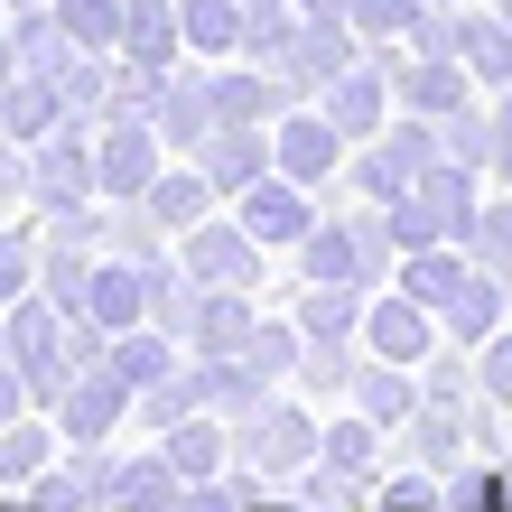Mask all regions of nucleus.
Returning a JSON list of instances; mask_svg holds the SVG:
<instances>
[{
    "mask_svg": "<svg viewBox=\"0 0 512 512\" xmlns=\"http://www.w3.org/2000/svg\"><path fill=\"white\" fill-rule=\"evenodd\" d=\"M317 429H326V410L308 401V391H261V401L243 410V419H233V457H243L252 475H261V485H298V466H317Z\"/></svg>",
    "mask_w": 512,
    "mask_h": 512,
    "instance_id": "obj_1",
    "label": "nucleus"
},
{
    "mask_svg": "<svg viewBox=\"0 0 512 512\" xmlns=\"http://www.w3.org/2000/svg\"><path fill=\"white\" fill-rule=\"evenodd\" d=\"M438 159H447V140H438V122H429V112H391V122H382L364 149H354V168H345V177H354V196L391 205V196H410Z\"/></svg>",
    "mask_w": 512,
    "mask_h": 512,
    "instance_id": "obj_2",
    "label": "nucleus"
},
{
    "mask_svg": "<svg viewBox=\"0 0 512 512\" xmlns=\"http://www.w3.org/2000/svg\"><path fill=\"white\" fill-rule=\"evenodd\" d=\"M84 196H103L94 187V122L66 112L47 140H28V205L56 215V205H84Z\"/></svg>",
    "mask_w": 512,
    "mask_h": 512,
    "instance_id": "obj_3",
    "label": "nucleus"
},
{
    "mask_svg": "<svg viewBox=\"0 0 512 512\" xmlns=\"http://www.w3.org/2000/svg\"><path fill=\"white\" fill-rule=\"evenodd\" d=\"M56 429H66V447H112V438H122L131 429V410H140V391L122 382V373H112V354H103V364H84L66 391H56Z\"/></svg>",
    "mask_w": 512,
    "mask_h": 512,
    "instance_id": "obj_4",
    "label": "nucleus"
},
{
    "mask_svg": "<svg viewBox=\"0 0 512 512\" xmlns=\"http://www.w3.org/2000/svg\"><path fill=\"white\" fill-rule=\"evenodd\" d=\"M159 168H168V140L159 122H131V112H112V122H94V187L112 205H131L159 187Z\"/></svg>",
    "mask_w": 512,
    "mask_h": 512,
    "instance_id": "obj_5",
    "label": "nucleus"
},
{
    "mask_svg": "<svg viewBox=\"0 0 512 512\" xmlns=\"http://www.w3.org/2000/svg\"><path fill=\"white\" fill-rule=\"evenodd\" d=\"M159 140H168V159H196L205 140H215V122H224V103H215V56H177L168 66V84H159Z\"/></svg>",
    "mask_w": 512,
    "mask_h": 512,
    "instance_id": "obj_6",
    "label": "nucleus"
},
{
    "mask_svg": "<svg viewBox=\"0 0 512 512\" xmlns=\"http://www.w3.org/2000/svg\"><path fill=\"white\" fill-rule=\"evenodd\" d=\"M438 345H447V317L419 308L410 289H373L364 298V354H382V364H429Z\"/></svg>",
    "mask_w": 512,
    "mask_h": 512,
    "instance_id": "obj_7",
    "label": "nucleus"
},
{
    "mask_svg": "<svg viewBox=\"0 0 512 512\" xmlns=\"http://www.w3.org/2000/svg\"><path fill=\"white\" fill-rule=\"evenodd\" d=\"M233 215H243L270 252H298V243H308V224L326 215V205H317V187H298V177L270 168V177H252V187L233 196Z\"/></svg>",
    "mask_w": 512,
    "mask_h": 512,
    "instance_id": "obj_8",
    "label": "nucleus"
},
{
    "mask_svg": "<svg viewBox=\"0 0 512 512\" xmlns=\"http://www.w3.org/2000/svg\"><path fill=\"white\" fill-rule=\"evenodd\" d=\"M354 168V140L326 122L317 103L280 112V177H298V187H336V177Z\"/></svg>",
    "mask_w": 512,
    "mask_h": 512,
    "instance_id": "obj_9",
    "label": "nucleus"
},
{
    "mask_svg": "<svg viewBox=\"0 0 512 512\" xmlns=\"http://www.w3.org/2000/svg\"><path fill=\"white\" fill-rule=\"evenodd\" d=\"M364 56H373V47H364V28H354V19H298V38H289V66H280V75L317 103L326 84H336L345 66H364Z\"/></svg>",
    "mask_w": 512,
    "mask_h": 512,
    "instance_id": "obj_10",
    "label": "nucleus"
},
{
    "mask_svg": "<svg viewBox=\"0 0 512 512\" xmlns=\"http://www.w3.org/2000/svg\"><path fill=\"white\" fill-rule=\"evenodd\" d=\"M196 168L224 187V205L252 187V177H270L280 168V122H215V140L196 149Z\"/></svg>",
    "mask_w": 512,
    "mask_h": 512,
    "instance_id": "obj_11",
    "label": "nucleus"
},
{
    "mask_svg": "<svg viewBox=\"0 0 512 512\" xmlns=\"http://www.w3.org/2000/svg\"><path fill=\"white\" fill-rule=\"evenodd\" d=\"M317 112H326V122H336L354 149H364V140L391 122V112H401V94H391V75L373 66V56H364V66H345V75H336V84L317 94Z\"/></svg>",
    "mask_w": 512,
    "mask_h": 512,
    "instance_id": "obj_12",
    "label": "nucleus"
},
{
    "mask_svg": "<svg viewBox=\"0 0 512 512\" xmlns=\"http://www.w3.org/2000/svg\"><path fill=\"white\" fill-rule=\"evenodd\" d=\"M364 298L373 289H354V280H298L289 289V317H298V336H308V345H336V336L364 345Z\"/></svg>",
    "mask_w": 512,
    "mask_h": 512,
    "instance_id": "obj_13",
    "label": "nucleus"
},
{
    "mask_svg": "<svg viewBox=\"0 0 512 512\" xmlns=\"http://www.w3.org/2000/svg\"><path fill=\"white\" fill-rule=\"evenodd\" d=\"M56 457H66V429H56V410H19L10 429H0V494H28Z\"/></svg>",
    "mask_w": 512,
    "mask_h": 512,
    "instance_id": "obj_14",
    "label": "nucleus"
},
{
    "mask_svg": "<svg viewBox=\"0 0 512 512\" xmlns=\"http://www.w3.org/2000/svg\"><path fill=\"white\" fill-rule=\"evenodd\" d=\"M140 205H149V215H159L168 233H196L205 215H224V187H215V177H205L196 159H168V168H159V187H149Z\"/></svg>",
    "mask_w": 512,
    "mask_h": 512,
    "instance_id": "obj_15",
    "label": "nucleus"
},
{
    "mask_svg": "<svg viewBox=\"0 0 512 512\" xmlns=\"http://www.w3.org/2000/svg\"><path fill=\"white\" fill-rule=\"evenodd\" d=\"M159 447H168V466L187 475V485H205V475H233V419H224V410L177 419V429H168Z\"/></svg>",
    "mask_w": 512,
    "mask_h": 512,
    "instance_id": "obj_16",
    "label": "nucleus"
},
{
    "mask_svg": "<svg viewBox=\"0 0 512 512\" xmlns=\"http://www.w3.org/2000/svg\"><path fill=\"white\" fill-rule=\"evenodd\" d=\"M177 494H187V475L168 466L159 438H149V447H122V466H112V503H122V512H168Z\"/></svg>",
    "mask_w": 512,
    "mask_h": 512,
    "instance_id": "obj_17",
    "label": "nucleus"
},
{
    "mask_svg": "<svg viewBox=\"0 0 512 512\" xmlns=\"http://www.w3.org/2000/svg\"><path fill=\"white\" fill-rule=\"evenodd\" d=\"M466 280H475V252H466V243H429V252H401V280H391V289H410L419 308L447 317Z\"/></svg>",
    "mask_w": 512,
    "mask_h": 512,
    "instance_id": "obj_18",
    "label": "nucleus"
},
{
    "mask_svg": "<svg viewBox=\"0 0 512 512\" xmlns=\"http://www.w3.org/2000/svg\"><path fill=\"white\" fill-rule=\"evenodd\" d=\"M419 401H429V391H419V364H382V354H364V373H354V410H364V419H382V429L401 438Z\"/></svg>",
    "mask_w": 512,
    "mask_h": 512,
    "instance_id": "obj_19",
    "label": "nucleus"
},
{
    "mask_svg": "<svg viewBox=\"0 0 512 512\" xmlns=\"http://www.w3.org/2000/svg\"><path fill=\"white\" fill-rule=\"evenodd\" d=\"M289 261H298V280H354V289H364V243H354V215H345V205H336V215H317L308 243H298Z\"/></svg>",
    "mask_w": 512,
    "mask_h": 512,
    "instance_id": "obj_20",
    "label": "nucleus"
},
{
    "mask_svg": "<svg viewBox=\"0 0 512 512\" xmlns=\"http://www.w3.org/2000/svg\"><path fill=\"white\" fill-rule=\"evenodd\" d=\"M466 75L485 84V94H512V19L494 10V0H466Z\"/></svg>",
    "mask_w": 512,
    "mask_h": 512,
    "instance_id": "obj_21",
    "label": "nucleus"
},
{
    "mask_svg": "<svg viewBox=\"0 0 512 512\" xmlns=\"http://www.w3.org/2000/svg\"><path fill=\"white\" fill-rule=\"evenodd\" d=\"M196 317H205V280H196L177 252L149 261V326H168L177 345H196Z\"/></svg>",
    "mask_w": 512,
    "mask_h": 512,
    "instance_id": "obj_22",
    "label": "nucleus"
},
{
    "mask_svg": "<svg viewBox=\"0 0 512 512\" xmlns=\"http://www.w3.org/2000/svg\"><path fill=\"white\" fill-rule=\"evenodd\" d=\"M122 56L131 66H177V56H187V28H177V0H131L122 10Z\"/></svg>",
    "mask_w": 512,
    "mask_h": 512,
    "instance_id": "obj_23",
    "label": "nucleus"
},
{
    "mask_svg": "<svg viewBox=\"0 0 512 512\" xmlns=\"http://www.w3.org/2000/svg\"><path fill=\"white\" fill-rule=\"evenodd\" d=\"M354 373H364V345H354V336H336V345H308V354H298L289 391H308L317 410H345V401H354Z\"/></svg>",
    "mask_w": 512,
    "mask_h": 512,
    "instance_id": "obj_24",
    "label": "nucleus"
},
{
    "mask_svg": "<svg viewBox=\"0 0 512 512\" xmlns=\"http://www.w3.org/2000/svg\"><path fill=\"white\" fill-rule=\"evenodd\" d=\"M177 28H187V56H243V28H252V10L243 0H177Z\"/></svg>",
    "mask_w": 512,
    "mask_h": 512,
    "instance_id": "obj_25",
    "label": "nucleus"
},
{
    "mask_svg": "<svg viewBox=\"0 0 512 512\" xmlns=\"http://www.w3.org/2000/svg\"><path fill=\"white\" fill-rule=\"evenodd\" d=\"M10 56L28 75H66L75 66V38H66V19H56V0L47 10H10Z\"/></svg>",
    "mask_w": 512,
    "mask_h": 512,
    "instance_id": "obj_26",
    "label": "nucleus"
},
{
    "mask_svg": "<svg viewBox=\"0 0 512 512\" xmlns=\"http://www.w3.org/2000/svg\"><path fill=\"white\" fill-rule=\"evenodd\" d=\"M261 326V298L252 289H205V317H196V345L187 354H243Z\"/></svg>",
    "mask_w": 512,
    "mask_h": 512,
    "instance_id": "obj_27",
    "label": "nucleus"
},
{
    "mask_svg": "<svg viewBox=\"0 0 512 512\" xmlns=\"http://www.w3.org/2000/svg\"><path fill=\"white\" fill-rule=\"evenodd\" d=\"M177 364H187V345H177L168 326H122V336H112V373H122L131 391H149V382H168Z\"/></svg>",
    "mask_w": 512,
    "mask_h": 512,
    "instance_id": "obj_28",
    "label": "nucleus"
},
{
    "mask_svg": "<svg viewBox=\"0 0 512 512\" xmlns=\"http://www.w3.org/2000/svg\"><path fill=\"white\" fill-rule=\"evenodd\" d=\"M298 354H308V336H298V317L289 308H270V298H261V326H252V345L243 354H233V364H252L270 391H280L289 373H298Z\"/></svg>",
    "mask_w": 512,
    "mask_h": 512,
    "instance_id": "obj_29",
    "label": "nucleus"
},
{
    "mask_svg": "<svg viewBox=\"0 0 512 512\" xmlns=\"http://www.w3.org/2000/svg\"><path fill=\"white\" fill-rule=\"evenodd\" d=\"M0 122H10L19 140H47L56 122H66V94H56V75H10V84H0Z\"/></svg>",
    "mask_w": 512,
    "mask_h": 512,
    "instance_id": "obj_30",
    "label": "nucleus"
},
{
    "mask_svg": "<svg viewBox=\"0 0 512 512\" xmlns=\"http://www.w3.org/2000/svg\"><path fill=\"white\" fill-rule=\"evenodd\" d=\"M494 326H512V308H503V270L475 261V280L457 289V308H447V336H457V345H485Z\"/></svg>",
    "mask_w": 512,
    "mask_h": 512,
    "instance_id": "obj_31",
    "label": "nucleus"
},
{
    "mask_svg": "<svg viewBox=\"0 0 512 512\" xmlns=\"http://www.w3.org/2000/svg\"><path fill=\"white\" fill-rule=\"evenodd\" d=\"M438 140H447V159H466V168H485V177H494V94H475L466 112H447Z\"/></svg>",
    "mask_w": 512,
    "mask_h": 512,
    "instance_id": "obj_32",
    "label": "nucleus"
},
{
    "mask_svg": "<svg viewBox=\"0 0 512 512\" xmlns=\"http://www.w3.org/2000/svg\"><path fill=\"white\" fill-rule=\"evenodd\" d=\"M466 252L485 270H512V187H485V205H475V224H466Z\"/></svg>",
    "mask_w": 512,
    "mask_h": 512,
    "instance_id": "obj_33",
    "label": "nucleus"
},
{
    "mask_svg": "<svg viewBox=\"0 0 512 512\" xmlns=\"http://www.w3.org/2000/svg\"><path fill=\"white\" fill-rule=\"evenodd\" d=\"M419 391H429V401H475V391H485V373H475V345L447 336L429 364H419Z\"/></svg>",
    "mask_w": 512,
    "mask_h": 512,
    "instance_id": "obj_34",
    "label": "nucleus"
},
{
    "mask_svg": "<svg viewBox=\"0 0 512 512\" xmlns=\"http://www.w3.org/2000/svg\"><path fill=\"white\" fill-rule=\"evenodd\" d=\"M122 10H131V0H56L66 38L75 47H103V56H122Z\"/></svg>",
    "mask_w": 512,
    "mask_h": 512,
    "instance_id": "obj_35",
    "label": "nucleus"
},
{
    "mask_svg": "<svg viewBox=\"0 0 512 512\" xmlns=\"http://www.w3.org/2000/svg\"><path fill=\"white\" fill-rule=\"evenodd\" d=\"M419 10L429 0H354V28H364V47H401L419 28Z\"/></svg>",
    "mask_w": 512,
    "mask_h": 512,
    "instance_id": "obj_36",
    "label": "nucleus"
},
{
    "mask_svg": "<svg viewBox=\"0 0 512 512\" xmlns=\"http://www.w3.org/2000/svg\"><path fill=\"white\" fill-rule=\"evenodd\" d=\"M475 373H485V391H494V401L512 410V326H494V336L475 345Z\"/></svg>",
    "mask_w": 512,
    "mask_h": 512,
    "instance_id": "obj_37",
    "label": "nucleus"
},
{
    "mask_svg": "<svg viewBox=\"0 0 512 512\" xmlns=\"http://www.w3.org/2000/svg\"><path fill=\"white\" fill-rule=\"evenodd\" d=\"M494 187H512V94H494Z\"/></svg>",
    "mask_w": 512,
    "mask_h": 512,
    "instance_id": "obj_38",
    "label": "nucleus"
},
{
    "mask_svg": "<svg viewBox=\"0 0 512 512\" xmlns=\"http://www.w3.org/2000/svg\"><path fill=\"white\" fill-rule=\"evenodd\" d=\"M298 19H354V0H298Z\"/></svg>",
    "mask_w": 512,
    "mask_h": 512,
    "instance_id": "obj_39",
    "label": "nucleus"
},
{
    "mask_svg": "<svg viewBox=\"0 0 512 512\" xmlns=\"http://www.w3.org/2000/svg\"><path fill=\"white\" fill-rule=\"evenodd\" d=\"M10 215H28V205H19V196H10V187H0V224H10Z\"/></svg>",
    "mask_w": 512,
    "mask_h": 512,
    "instance_id": "obj_40",
    "label": "nucleus"
},
{
    "mask_svg": "<svg viewBox=\"0 0 512 512\" xmlns=\"http://www.w3.org/2000/svg\"><path fill=\"white\" fill-rule=\"evenodd\" d=\"M364 512H410V503H364ZM429 512H438V503H429Z\"/></svg>",
    "mask_w": 512,
    "mask_h": 512,
    "instance_id": "obj_41",
    "label": "nucleus"
},
{
    "mask_svg": "<svg viewBox=\"0 0 512 512\" xmlns=\"http://www.w3.org/2000/svg\"><path fill=\"white\" fill-rule=\"evenodd\" d=\"M0 354H10V308H0Z\"/></svg>",
    "mask_w": 512,
    "mask_h": 512,
    "instance_id": "obj_42",
    "label": "nucleus"
},
{
    "mask_svg": "<svg viewBox=\"0 0 512 512\" xmlns=\"http://www.w3.org/2000/svg\"><path fill=\"white\" fill-rule=\"evenodd\" d=\"M10 10H47V0H10Z\"/></svg>",
    "mask_w": 512,
    "mask_h": 512,
    "instance_id": "obj_43",
    "label": "nucleus"
},
{
    "mask_svg": "<svg viewBox=\"0 0 512 512\" xmlns=\"http://www.w3.org/2000/svg\"><path fill=\"white\" fill-rule=\"evenodd\" d=\"M503 308H512V270H503Z\"/></svg>",
    "mask_w": 512,
    "mask_h": 512,
    "instance_id": "obj_44",
    "label": "nucleus"
},
{
    "mask_svg": "<svg viewBox=\"0 0 512 512\" xmlns=\"http://www.w3.org/2000/svg\"><path fill=\"white\" fill-rule=\"evenodd\" d=\"M0 512H28V503H19V494H10V503H0Z\"/></svg>",
    "mask_w": 512,
    "mask_h": 512,
    "instance_id": "obj_45",
    "label": "nucleus"
},
{
    "mask_svg": "<svg viewBox=\"0 0 512 512\" xmlns=\"http://www.w3.org/2000/svg\"><path fill=\"white\" fill-rule=\"evenodd\" d=\"M494 10H503V19H512V0H494Z\"/></svg>",
    "mask_w": 512,
    "mask_h": 512,
    "instance_id": "obj_46",
    "label": "nucleus"
}]
</instances>
